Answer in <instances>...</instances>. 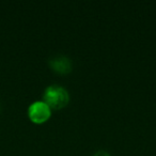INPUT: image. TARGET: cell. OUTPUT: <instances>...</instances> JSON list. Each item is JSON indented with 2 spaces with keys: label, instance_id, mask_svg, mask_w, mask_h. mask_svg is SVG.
Instances as JSON below:
<instances>
[{
  "label": "cell",
  "instance_id": "cell-1",
  "mask_svg": "<svg viewBox=\"0 0 156 156\" xmlns=\"http://www.w3.org/2000/svg\"><path fill=\"white\" fill-rule=\"evenodd\" d=\"M42 101L46 103L51 110H60L67 106L69 102V94L65 88L59 85H51L44 90Z\"/></svg>",
  "mask_w": 156,
  "mask_h": 156
},
{
  "label": "cell",
  "instance_id": "cell-2",
  "mask_svg": "<svg viewBox=\"0 0 156 156\" xmlns=\"http://www.w3.org/2000/svg\"><path fill=\"white\" fill-rule=\"evenodd\" d=\"M28 118L33 124H44L51 117V109L43 101H35L29 105L27 109Z\"/></svg>",
  "mask_w": 156,
  "mask_h": 156
},
{
  "label": "cell",
  "instance_id": "cell-3",
  "mask_svg": "<svg viewBox=\"0 0 156 156\" xmlns=\"http://www.w3.org/2000/svg\"><path fill=\"white\" fill-rule=\"evenodd\" d=\"M48 64L55 73L60 74V75H67L73 69V63L71 59L66 56L52 57L48 61Z\"/></svg>",
  "mask_w": 156,
  "mask_h": 156
},
{
  "label": "cell",
  "instance_id": "cell-4",
  "mask_svg": "<svg viewBox=\"0 0 156 156\" xmlns=\"http://www.w3.org/2000/svg\"><path fill=\"white\" fill-rule=\"evenodd\" d=\"M93 156H110V154L106 151H98Z\"/></svg>",
  "mask_w": 156,
  "mask_h": 156
},
{
  "label": "cell",
  "instance_id": "cell-5",
  "mask_svg": "<svg viewBox=\"0 0 156 156\" xmlns=\"http://www.w3.org/2000/svg\"><path fill=\"white\" fill-rule=\"evenodd\" d=\"M0 111H1V104H0Z\"/></svg>",
  "mask_w": 156,
  "mask_h": 156
}]
</instances>
